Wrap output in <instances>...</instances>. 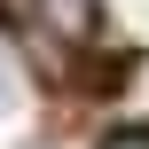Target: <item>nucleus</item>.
<instances>
[{
  "label": "nucleus",
  "instance_id": "1",
  "mask_svg": "<svg viewBox=\"0 0 149 149\" xmlns=\"http://www.w3.org/2000/svg\"><path fill=\"white\" fill-rule=\"evenodd\" d=\"M31 16H39L55 39H94V24H102V0H31Z\"/></svg>",
  "mask_w": 149,
  "mask_h": 149
},
{
  "label": "nucleus",
  "instance_id": "2",
  "mask_svg": "<svg viewBox=\"0 0 149 149\" xmlns=\"http://www.w3.org/2000/svg\"><path fill=\"white\" fill-rule=\"evenodd\" d=\"M94 149H149V126H118V134H102Z\"/></svg>",
  "mask_w": 149,
  "mask_h": 149
}]
</instances>
